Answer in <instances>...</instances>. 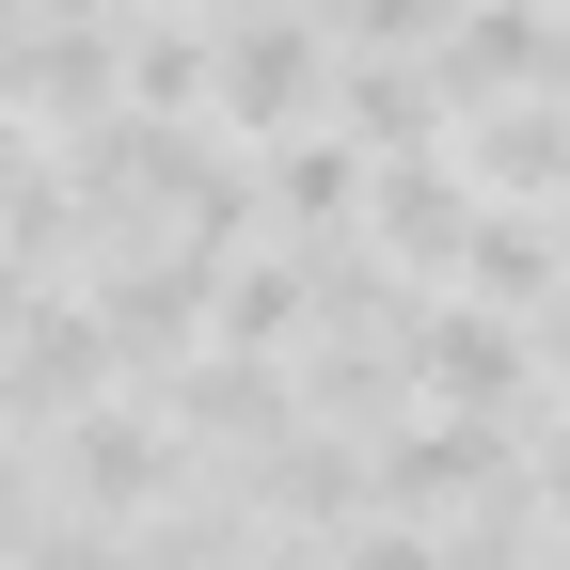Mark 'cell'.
I'll return each mask as SVG.
<instances>
[{
    "label": "cell",
    "instance_id": "8992f818",
    "mask_svg": "<svg viewBox=\"0 0 570 570\" xmlns=\"http://www.w3.org/2000/svg\"><path fill=\"white\" fill-rule=\"evenodd\" d=\"M460 285H475V302H508V317H554V302H570V238H554V206H475Z\"/></svg>",
    "mask_w": 570,
    "mask_h": 570
},
{
    "label": "cell",
    "instance_id": "52a82bcc",
    "mask_svg": "<svg viewBox=\"0 0 570 570\" xmlns=\"http://www.w3.org/2000/svg\"><path fill=\"white\" fill-rule=\"evenodd\" d=\"M539 365H554V396H570V302H554V317H539Z\"/></svg>",
    "mask_w": 570,
    "mask_h": 570
},
{
    "label": "cell",
    "instance_id": "7a4b0ae2",
    "mask_svg": "<svg viewBox=\"0 0 570 570\" xmlns=\"http://www.w3.org/2000/svg\"><path fill=\"white\" fill-rule=\"evenodd\" d=\"M333 32H317V0H254V17H223V127L269 142V127H317L333 111Z\"/></svg>",
    "mask_w": 570,
    "mask_h": 570
},
{
    "label": "cell",
    "instance_id": "6da1fadb",
    "mask_svg": "<svg viewBox=\"0 0 570 570\" xmlns=\"http://www.w3.org/2000/svg\"><path fill=\"white\" fill-rule=\"evenodd\" d=\"M396 348H412V396H444V412H523V428H539V381H554V365H539V317L475 302V285H460V302L412 285Z\"/></svg>",
    "mask_w": 570,
    "mask_h": 570
},
{
    "label": "cell",
    "instance_id": "3957f363",
    "mask_svg": "<svg viewBox=\"0 0 570 570\" xmlns=\"http://www.w3.org/2000/svg\"><path fill=\"white\" fill-rule=\"evenodd\" d=\"M475 206H491V190L460 175V142H412V159L365 175V254L428 285V269H460V254H475Z\"/></svg>",
    "mask_w": 570,
    "mask_h": 570
},
{
    "label": "cell",
    "instance_id": "277c9868",
    "mask_svg": "<svg viewBox=\"0 0 570 570\" xmlns=\"http://www.w3.org/2000/svg\"><path fill=\"white\" fill-rule=\"evenodd\" d=\"M428 63H444V96H460V111H475V96H554V80H570V32L539 17V0H460Z\"/></svg>",
    "mask_w": 570,
    "mask_h": 570
},
{
    "label": "cell",
    "instance_id": "5b68a950",
    "mask_svg": "<svg viewBox=\"0 0 570 570\" xmlns=\"http://www.w3.org/2000/svg\"><path fill=\"white\" fill-rule=\"evenodd\" d=\"M254 159H269V223H285V238H348V223H365V175H381V142H348L333 111H317V127H269Z\"/></svg>",
    "mask_w": 570,
    "mask_h": 570
}]
</instances>
